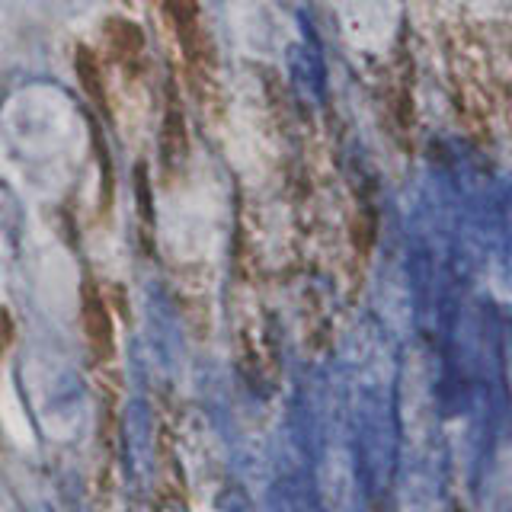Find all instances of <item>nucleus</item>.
Listing matches in <instances>:
<instances>
[{
    "label": "nucleus",
    "instance_id": "f257e3e1",
    "mask_svg": "<svg viewBox=\"0 0 512 512\" xmlns=\"http://www.w3.org/2000/svg\"><path fill=\"white\" fill-rule=\"evenodd\" d=\"M164 23L180 52V71L208 119L224 116L221 64L212 32H208L202 0H164Z\"/></svg>",
    "mask_w": 512,
    "mask_h": 512
},
{
    "label": "nucleus",
    "instance_id": "f03ea898",
    "mask_svg": "<svg viewBox=\"0 0 512 512\" xmlns=\"http://www.w3.org/2000/svg\"><path fill=\"white\" fill-rule=\"evenodd\" d=\"M192 154V138H189V119L186 106L180 100V87L176 80H167V100H164V119H160V135H157V157L164 180H180L183 170L189 167Z\"/></svg>",
    "mask_w": 512,
    "mask_h": 512
},
{
    "label": "nucleus",
    "instance_id": "7ed1b4c3",
    "mask_svg": "<svg viewBox=\"0 0 512 512\" xmlns=\"http://www.w3.org/2000/svg\"><path fill=\"white\" fill-rule=\"evenodd\" d=\"M103 45L128 87H141L148 80V39L138 23L109 16L103 23Z\"/></svg>",
    "mask_w": 512,
    "mask_h": 512
},
{
    "label": "nucleus",
    "instance_id": "20e7f679",
    "mask_svg": "<svg viewBox=\"0 0 512 512\" xmlns=\"http://www.w3.org/2000/svg\"><path fill=\"white\" fill-rule=\"evenodd\" d=\"M442 496H445V458L442 445L423 442L420 455L413 458L410 484H407V503L410 512H442Z\"/></svg>",
    "mask_w": 512,
    "mask_h": 512
},
{
    "label": "nucleus",
    "instance_id": "39448f33",
    "mask_svg": "<svg viewBox=\"0 0 512 512\" xmlns=\"http://www.w3.org/2000/svg\"><path fill=\"white\" fill-rule=\"evenodd\" d=\"M80 330H84L93 362L106 365L116 359V324H112V311L103 292L90 279L80 288Z\"/></svg>",
    "mask_w": 512,
    "mask_h": 512
},
{
    "label": "nucleus",
    "instance_id": "423d86ee",
    "mask_svg": "<svg viewBox=\"0 0 512 512\" xmlns=\"http://www.w3.org/2000/svg\"><path fill=\"white\" fill-rule=\"evenodd\" d=\"M74 74H77V84L84 90L87 103L96 106V112L106 119H112V100H109V77L103 68V58L96 48L90 45H77L74 48Z\"/></svg>",
    "mask_w": 512,
    "mask_h": 512
},
{
    "label": "nucleus",
    "instance_id": "0eeeda50",
    "mask_svg": "<svg viewBox=\"0 0 512 512\" xmlns=\"http://www.w3.org/2000/svg\"><path fill=\"white\" fill-rule=\"evenodd\" d=\"M135 196H138V218H141V240H154V192H151V180H148V167L138 164L135 167Z\"/></svg>",
    "mask_w": 512,
    "mask_h": 512
},
{
    "label": "nucleus",
    "instance_id": "6e6552de",
    "mask_svg": "<svg viewBox=\"0 0 512 512\" xmlns=\"http://www.w3.org/2000/svg\"><path fill=\"white\" fill-rule=\"evenodd\" d=\"M96 141V157H100V176H103V196H100V215L106 218L109 208H112V164H109V151H106V141L100 132H93Z\"/></svg>",
    "mask_w": 512,
    "mask_h": 512
},
{
    "label": "nucleus",
    "instance_id": "1a4fd4ad",
    "mask_svg": "<svg viewBox=\"0 0 512 512\" xmlns=\"http://www.w3.org/2000/svg\"><path fill=\"white\" fill-rule=\"evenodd\" d=\"M13 343H16V324H13V314H10L7 308H0V359L7 356Z\"/></svg>",
    "mask_w": 512,
    "mask_h": 512
},
{
    "label": "nucleus",
    "instance_id": "9d476101",
    "mask_svg": "<svg viewBox=\"0 0 512 512\" xmlns=\"http://www.w3.org/2000/svg\"><path fill=\"white\" fill-rule=\"evenodd\" d=\"M493 512H512V503H503V506H496Z\"/></svg>",
    "mask_w": 512,
    "mask_h": 512
}]
</instances>
